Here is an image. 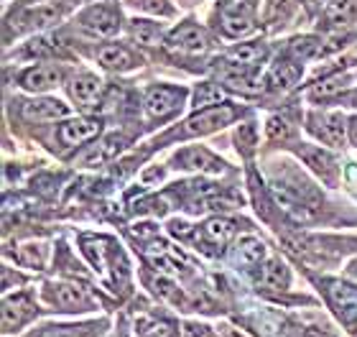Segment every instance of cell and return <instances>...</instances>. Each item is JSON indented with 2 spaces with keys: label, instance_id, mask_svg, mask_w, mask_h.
<instances>
[{
  "label": "cell",
  "instance_id": "obj_34",
  "mask_svg": "<svg viewBox=\"0 0 357 337\" xmlns=\"http://www.w3.org/2000/svg\"><path fill=\"white\" fill-rule=\"evenodd\" d=\"M304 337H340L332 327H309L304 332Z\"/></svg>",
  "mask_w": 357,
  "mask_h": 337
},
{
  "label": "cell",
  "instance_id": "obj_23",
  "mask_svg": "<svg viewBox=\"0 0 357 337\" xmlns=\"http://www.w3.org/2000/svg\"><path fill=\"white\" fill-rule=\"evenodd\" d=\"M232 61H238V64H245V67H255L258 61L266 59V46L263 44H240L235 46L230 52Z\"/></svg>",
  "mask_w": 357,
  "mask_h": 337
},
{
  "label": "cell",
  "instance_id": "obj_13",
  "mask_svg": "<svg viewBox=\"0 0 357 337\" xmlns=\"http://www.w3.org/2000/svg\"><path fill=\"white\" fill-rule=\"evenodd\" d=\"M100 95H102V82L95 75H89V72L77 75L72 80V84H69V98L82 107H92L100 100Z\"/></svg>",
  "mask_w": 357,
  "mask_h": 337
},
{
  "label": "cell",
  "instance_id": "obj_31",
  "mask_svg": "<svg viewBox=\"0 0 357 337\" xmlns=\"http://www.w3.org/2000/svg\"><path fill=\"white\" fill-rule=\"evenodd\" d=\"M352 8H355V0H335V3L329 6V18L335 23L347 21V15L352 13Z\"/></svg>",
  "mask_w": 357,
  "mask_h": 337
},
{
  "label": "cell",
  "instance_id": "obj_8",
  "mask_svg": "<svg viewBox=\"0 0 357 337\" xmlns=\"http://www.w3.org/2000/svg\"><path fill=\"white\" fill-rule=\"evenodd\" d=\"M102 130V120L100 118H75V120H64L59 128H56V141L61 146H82V143L95 141Z\"/></svg>",
  "mask_w": 357,
  "mask_h": 337
},
{
  "label": "cell",
  "instance_id": "obj_36",
  "mask_svg": "<svg viewBox=\"0 0 357 337\" xmlns=\"http://www.w3.org/2000/svg\"><path fill=\"white\" fill-rule=\"evenodd\" d=\"M347 138H350V143L357 149V115L347 118Z\"/></svg>",
  "mask_w": 357,
  "mask_h": 337
},
{
  "label": "cell",
  "instance_id": "obj_32",
  "mask_svg": "<svg viewBox=\"0 0 357 337\" xmlns=\"http://www.w3.org/2000/svg\"><path fill=\"white\" fill-rule=\"evenodd\" d=\"M181 337H215V330L207 327L204 322H194V320H189V322L181 324Z\"/></svg>",
  "mask_w": 357,
  "mask_h": 337
},
{
  "label": "cell",
  "instance_id": "obj_15",
  "mask_svg": "<svg viewBox=\"0 0 357 337\" xmlns=\"http://www.w3.org/2000/svg\"><path fill=\"white\" fill-rule=\"evenodd\" d=\"M97 61L100 67L110 69V72H128V69L138 67V59L120 44H105L97 49Z\"/></svg>",
  "mask_w": 357,
  "mask_h": 337
},
{
  "label": "cell",
  "instance_id": "obj_21",
  "mask_svg": "<svg viewBox=\"0 0 357 337\" xmlns=\"http://www.w3.org/2000/svg\"><path fill=\"white\" fill-rule=\"evenodd\" d=\"M135 335L138 337H181V330H176L172 322L158 320V317H141L135 322Z\"/></svg>",
  "mask_w": 357,
  "mask_h": 337
},
{
  "label": "cell",
  "instance_id": "obj_1",
  "mask_svg": "<svg viewBox=\"0 0 357 337\" xmlns=\"http://www.w3.org/2000/svg\"><path fill=\"white\" fill-rule=\"evenodd\" d=\"M44 299L54 312H64V315H84L97 309L95 297L77 284L69 281H59V284H49L44 289Z\"/></svg>",
  "mask_w": 357,
  "mask_h": 337
},
{
  "label": "cell",
  "instance_id": "obj_38",
  "mask_svg": "<svg viewBox=\"0 0 357 337\" xmlns=\"http://www.w3.org/2000/svg\"><path fill=\"white\" fill-rule=\"evenodd\" d=\"M347 276H350V278H355V281H357V258L350 263V266H347Z\"/></svg>",
  "mask_w": 357,
  "mask_h": 337
},
{
  "label": "cell",
  "instance_id": "obj_9",
  "mask_svg": "<svg viewBox=\"0 0 357 337\" xmlns=\"http://www.w3.org/2000/svg\"><path fill=\"white\" fill-rule=\"evenodd\" d=\"M298 156L304 158V164L309 166L327 187H335L337 177H340V166H337V158L332 156L329 151L319 149V146H301V149H298Z\"/></svg>",
  "mask_w": 357,
  "mask_h": 337
},
{
  "label": "cell",
  "instance_id": "obj_5",
  "mask_svg": "<svg viewBox=\"0 0 357 337\" xmlns=\"http://www.w3.org/2000/svg\"><path fill=\"white\" fill-rule=\"evenodd\" d=\"M36 317H38V307L31 294H15V297H6L3 299V332L6 335L21 332Z\"/></svg>",
  "mask_w": 357,
  "mask_h": 337
},
{
  "label": "cell",
  "instance_id": "obj_16",
  "mask_svg": "<svg viewBox=\"0 0 357 337\" xmlns=\"http://www.w3.org/2000/svg\"><path fill=\"white\" fill-rule=\"evenodd\" d=\"M105 324H46L26 337H100Z\"/></svg>",
  "mask_w": 357,
  "mask_h": 337
},
{
  "label": "cell",
  "instance_id": "obj_6",
  "mask_svg": "<svg viewBox=\"0 0 357 337\" xmlns=\"http://www.w3.org/2000/svg\"><path fill=\"white\" fill-rule=\"evenodd\" d=\"M172 164L176 169H184V172H204V174H222L225 172V161L217 158L212 151L202 149V146H194V149H181L174 153Z\"/></svg>",
  "mask_w": 357,
  "mask_h": 337
},
{
  "label": "cell",
  "instance_id": "obj_18",
  "mask_svg": "<svg viewBox=\"0 0 357 337\" xmlns=\"http://www.w3.org/2000/svg\"><path fill=\"white\" fill-rule=\"evenodd\" d=\"M263 258H266V246H263V240L253 238V235H245V238L238 240V246H235V263L243 266V269H255V266H261Z\"/></svg>",
  "mask_w": 357,
  "mask_h": 337
},
{
  "label": "cell",
  "instance_id": "obj_19",
  "mask_svg": "<svg viewBox=\"0 0 357 337\" xmlns=\"http://www.w3.org/2000/svg\"><path fill=\"white\" fill-rule=\"evenodd\" d=\"M169 44L178 46V49H186V52H202L207 46V33L199 26H194V23H184V26H178L172 36H169Z\"/></svg>",
  "mask_w": 357,
  "mask_h": 337
},
{
  "label": "cell",
  "instance_id": "obj_35",
  "mask_svg": "<svg viewBox=\"0 0 357 337\" xmlns=\"http://www.w3.org/2000/svg\"><path fill=\"white\" fill-rule=\"evenodd\" d=\"M217 335H220V337H248L245 332L235 330L232 324H220V327H217Z\"/></svg>",
  "mask_w": 357,
  "mask_h": 337
},
{
  "label": "cell",
  "instance_id": "obj_10",
  "mask_svg": "<svg viewBox=\"0 0 357 337\" xmlns=\"http://www.w3.org/2000/svg\"><path fill=\"white\" fill-rule=\"evenodd\" d=\"M23 118L31 123H46V120H59L69 115V105H64L61 100L54 98H33L21 103Z\"/></svg>",
  "mask_w": 357,
  "mask_h": 337
},
{
  "label": "cell",
  "instance_id": "obj_17",
  "mask_svg": "<svg viewBox=\"0 0 357 337\" xmlns=\"http://www.w3.org/2000/svg\"><path fill=\"white\" fill-rule=\"evenodd\" d=\"M258 284L271 292H286L291 284V274L281 261H266L261 263V274H258Z\"/></svg>",
  "mask_w": 357,
  "mask_h": 337
},
{
  "label": "cell",
  "instance_id": "obj_27",
  "mask_svg": "<svg viewBox=\"0 0 357 337\" xmlns=\"http://www.w3.org/2000/svg\"><path fill=\"white\" fill-rule=\"evenodd\" d=\"M291 52L296 54V57H301V59H312V57H317V54L321 52V44H319V38L301 36L291 41Z\"/></svg>",
  "mask_w": 357,
  "mask_h": 337
},
{
  "label": "cell",
  "instance_id": "obj_11",
  "mask_svg": "<svg viewBox=\"0 0 357 337\" xmlns=\"http://www.w3.org/2000/svg\"><path fill=\"white\" fill-rule=\"evenodd\" d=\"M64 80V69L54 67V64H41V67H31L21 75V87L29 92H46L56 87Z\"/></svg>",
  "mask_w": 357,
  "mask_h": 337
},
{
  "label": "cell",
  "instance_id": "obj_12",
  "mask_svg": "<svg viewBox=\"0 0 357 337\" xmlns=\"http://www.w3.org/2000/svg\"><path fill=\"white\" fill-rule=\"evenodd\" d=\"M222 29L227 36H248L253 31V10L245 3H227L222 8Z\"/></svg>",
  "mask_w": 357,
  "mask_h": 337
},
{
  "label": "cell",
  "instance_id": "obj_29",
  "mask_svg": "<svg viewBox=\"0 0 357 337\" xmlns=\"http://www.w3.org/2000/svg\"><path fill=\"white\" fill-rule=\"evenodd\" d=\"M266 133H268V141H286V138L291 135V126L283 118L275 115V118L268 120Z\"/></svg>",
  "mask_w": 357,
  "mask_h": 337
},
{
  "label": "cell",
  "instance_id": "obj_25",
  "mask_svg": "<svg viewBox=\"0 0 357 337\" xmlns=\"http://www.w3.org/2000/svg\"><path fill=\"white\" fill-rule=\"evenodd\" d=\"M222 100V90L217 87V84L212 82H202L197 90H194V98H192V105L197 107V110H204V107L215 105V103H220Z\"/></svg>",
  "mask_w": 357,
  "mask_h": 337
},
{
  "label": "cell",
  "instance_id": "obj_14",
  "mask_svg": "<svg viewBox=\"0 0 357 337\" xmlns=\"http://www.w3.org/2000/svg\"><path fill=\"white\" fill-rule=\"evenodd\" d=\"M235 230H238V227H235V223H232V220L212 218L199 227V238H202V243H204V246L220 248V250H222V248L232 240Z\"/></svg>",
  "mask_w": 357,
  "mask_h": 337
},
{
  "label": "cell",
  "instance_id": "obj_30",
  "mask_svg": "<svg viewBox=\"0 0 357 337\" xmlns=\"http://www.w3.org/2000/svg\"><path fill=\"white\" fill-rule=\"evenodd\" d=\"M128 6L135 8V10H143V13H172L169 6H166V0H128Z\"/></svg>",
  "mask_w": 357,
  "mask_h": 337
},
{
  "label": "cell",
  "instance_id": "obj_4",
  "mask_svg": "<svg viewBox=\"0 0 357 337\" xmlns=\"http://www.w3.org/2000/svg\"><path fill=\"white\" fill-rule=\"evenodd\" d=\"M184 100H186V90L184 87H169V84H156V87H151L146 92V100H143V105H146V112H149L151 120H169L174 118L181 107H184Z\"/></svg>",
  "mask_w": 357,
  "mask_h": 337
},
{
  "label": "cell",
  "instance_id": "obj_26",
  "mask_svg": "<svg viewBox=\"0 0 357 337\" xmlns=\"http://www.w3.org/2000/svg\"><path fill=\"white\" fill-rule=\"evenodd\" d=\"M133 38L141 44H158L161 41V29L151 21H133Z\"/></svg>",
  "mask_w": 357,
  "mask_h": 337
},
{
  "label": "cell",
  "instance_id": "obj_33",
  "mask_svg": "<svg viewBox=\"0 0 357 337\" xmlns=\"http://www.w3.org/2000/svg\"><path fill=\"white\" fill-rule=\"evenodd\" d=\"M238 149H243L245 153H250L253 151V146H255V128H250V126H245V128H240L238 130Z\"/></svg>",
  "mask_w": 357,
  "mask_h": 337
},
{
  "label": "cell",
  "instance_id": "obj_20",
  "mask_svg": "<svg viewBox=\"0 0 357 337\" xmlns=\"http://www.w3.org/2000/svg\"><path fill=\"white\" fill-rule=\"evenodd\" d=\"M123 143H126V138H123V135H107L105 141L95 143V146L84 153L82 164L84 166H100V164H105V161H110V158L115 156L120 149H123Z\"/></svg>",
  "mask_w": 357,
  "mask_h": 337
},
{
  "label": "cell",
  "instance_id": "obj_24",
  "mask_svg": "<svg viewBox=\"0 0 357 337\" xmlns=\"http://www.w3.org/2000/svg\"><path fill=\"white\" fill-rule=\"evenodd\" d=\"M61 10L59 8H36L23 15V29H46L52 23L59 21Z\"/></svg>",
  "mask_w": 357,
  "mask_h": 337
},
{
  "label": "cell",
  "instance_id": "obj_7",
  "mask_svg": "<svg viewBox=\"0 0 357 337\" xmlns=\"http://www.w3.org/2000/svg\"><path fill=\"white\" fill-rule=\"evenodd\" d=\"M79 26L89 36H115L120 31V13L112 6H92L79 15Z\"/></svg>",
  "mask_w": 357,
  "mask_h": 337
},
{
  "label": "cell",
  "instance_id": "obj_37",
  "mask_svg": "<svg viewBox=\"0 0 357 337\" xmlns=\"http://www.w3.org/2000/svg\"><path fill=\"white\" fill-rule=\"evenodd\" d=\"M340 103L347 107H357V90L347 92V95H340Z\"/></svg>",
  "mask_w": 357,
  "mask_h": 337
},
{
  "label": "cell",
  "instance_id": "obj_3",
  "mask_svg": "<svg viewBox=\"0 0 357 337\" xmlns=\"http://www.w3.org/2000/svg\"><path fill=\"white\" fill-rule=\"evenodd\" d=\"M306 130L324 146H342L347 133V120L342 112L312 110L306 112Z\"/></svg>",
  "mask_w": 357,
  "mask_h": 337
},
{
  "label": "cell",
  "instance_id": "obj_28",
  "mask_svg": "<svg viewBox=\"0 0 357 337\" xmlns=\"http://www.w3.org/2000/svg\"><path fill=\"white\" fill-rule=\"evenodd\" d=\"M44 258H46V248L44 246H26L21 250V255H18V261L23 263V266H29V269H41L44 266Z\"/></svg>",
  "mask_w": 357,
  "mask_h": 337
},
{
  "label": "cell",
  "instance_id": "obj_22",
  "mask_svg": "<svg viewBox=\"0 0 357 337\" xmlns=\"http://www.w3.org/2000/svg\"><path fill=\"white\" fill-rule=\"evenodd\" d=\"M298 77H301V67L298 64H294V61H278L275 69L271 72V84H273V90H291L298 82Z\"/></svg>",
  "mask_w": 357,
  "mask_h": 337
},
{
  "label": "cell",
  "instance_id": "obj_2",
  "mask_svg": "<svg viewBox=\"0 0 357 337\" xmlns=\"http://www.w3.org/2000/svg\"><path fill=\"white\" fill-rule=\"evenodd\" d=\"M238 118V107L232 105H220V107H204L199 110L197 115L186 120L184 126L172 130V133H166L161 141H174V138H192V135H204V133H212V130H220L222 126L232 123V120Z\"/></svg>",
  "mask_w": 357,
  "mask_h": 337
}]
</instances>
